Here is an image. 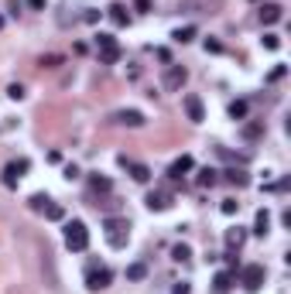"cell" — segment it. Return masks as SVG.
<instances>
[{"instance_id": "1", "label": "cell", "mask_w": 291, "mask_h": 294, "mask_svg": "<svg viewBox=\"0 0 291 294\" xmlns=\"http://www.w3.org/2000/svg\"><path fill=\"white\" fill-rule=\"evenodd\" d=\"M65 247L72 250V253H82V250L89 247V229H86V223H82V219L65 223Z\"/></svg>"}, {"instance_id": "2", "label": "cell", "mask_w": 291, "mask_h": 294, "mask_svg": "<svg viewBox=\"0 0 291 294\" xmlns=\"http://www.w3.org/2000/svg\"><path fill=\"white\" fill-rule=\"evenodd\" d=\"M103 229H106V239H110L113 250L127 247V239H130V223H127V219H117V215H113V219L103 223Z\"/></svg>"}, {"instance_id": "3", "label": "cell", "mask_w": 291, "mask_h": 294, "mask_svg": "<svg viewBox=\"0 0 291 294\" xmlns=\"http://www.w3.org/2000/svg\"><path fill=\"white\" fill-rule=\"evenodd\" d=\"M264 281H267V271L260 267V263H247L243 271H240V284H243V291L257 294L260 287H264Z\"/></svg>"}, {"instance_id": "4", "label": "cell", "mask_w": 291, "mask_h": 294, "mask_svg": "<svg viewBox=\"0 0 291 294\" xmlns=\"http://www.w3.org/2000/svg\"><path fill=\"white\" fill-rule=\"evenodd\" d=\"M96 48H100V65H117L120 62V45L113 34H96Z\"/></svg>"}, {"instance_id": "5", "label": "cell", "mask_w": 291, "mask_h": 294, "mask_svg": "<svg viewBox=\"0 0 291 294\" xmlns=\"http://www.w3.org/2000/svg\"><path fill=\"white\" fill-rule=\"evenodd\" d=\"M223 0H178V14H219Z\"/></svg>"}, {"instance_id": "6", "label": "cell", "mask_w": 291, "mask_h": 294, "mask_svg": "<svg viewBox=\"0 0 291 294\" xmlns=\"http://www.w3.org/2000/svg\"><path fill=\"white\" fill-rule=\"evenodd\" d=\"M28 168H31V161H28V158L11 161V164L4 168V178H0V181H4V188H17V181L28 175Z\"/></svg>"}, {"instance_id": "7", "label": "cell", "mask_w": 291, "mask_h": 294, "mask_svg": "<svg viewBox=\"0 0 291 294\" xmlns=\"http://www.w3.org/2000/svg\"><path fill=\"white\" fill-rule=\"evenodd\" d=\"M110 281H113L110 267H89L86 271V287L89 291H103V287H110Z\"/></svg>"}, {"instance_id": "8", "label": "cell", "mask_w": 291, "mask_h": 294, "mask_svg": "<svg viewBox=\"0 0 291 294\" xmlns=\"http://www.w3.org/2000/svg\"><path fill=\"white\" fill-rule=\"evenodd\" d=\"M182 106H185V116H189L192 124H202V120H206V106H202V100L195 92H185V96H182Z\"/></svg>"}, {"instance_id": "9", "label": "cell", "mask_w": 291, "mask_h": 294, "mask_svg": "<svg viewBox=\"0 0 291 294\" xmlns=\"http://www.w3.org/2000/svg\"><path fill=\"white\" fill-rule=\"evenodd\" d=\"M113 124H120V127H144L147 116L141 113V110H117V113H113Z\"/></svg>"}, {"instance_id": "10", "label": "cell", "mask_w": 291, "mask_h": 294, "mask_svg": "<svg viewBox=\"0 0 291 294\" xmlns=\"http://www.w3.org/2000/svg\"><path fill=\"white\" fill-rule=\"evenodd\" d=\"M185 82H189V72H185L182 65H171V68H168V76H165V89L175 92V89H182Z\"/></svg>"}, {"instance_id": "11", "label": "cell", "mask_w": 291, "mask_h": 294, "mask_svg": "<svg viewBox=\"0 0 291 294\" xmlns=\"http://www.w3.org/2000/svg\"><path fill=\"white\" fill-rule=\"evenodd\" d=\"M144 202H147V209H151V212H165V209H171V195H168V192H151Z\"/></svg>"}, {"instance_id": "12", "label": "cell", "mask_w": 291, "mask_h": 294, "mask_svg": "<svg viewBox=\"0 0 291 294\" xmlns=\"http://www.w3.org/2000/svg\"><path fill=\"white\" fill-rule=\"evenodd\" d=\"M120 164L130 171V175H134V181H141V185H147V181H151V171H147V164H137V161H127V158H120Z\"/></svg>"}, {"instance_id": "13", "label": "cell", "mask_w": 291, "mask_h": 294, "mask_svg": "<svg viewBox=\"0 0 291 294\" xmlns=\"http://www.w3.org/2000/svg\"><path fill=\"white\" fill-rule=\"evenodd\" d=\"M192 164H195V161H192V154H182L178 161H171V168H168V178H175V181H178L182 175H185V171H192Z\"/></svg>"}, {"instance_id": "14", "label": "cell", "mask_w": 291, "mask_h": 294, "mask_svg": "<svg viewBox=\"0 0 291 294\" xmlns=\"http://www.w3.org/2000/svg\"><path fill=\"white\" fill-rule=\"evenodd\" d=\"M281 14H284V7L271 0V4H264V7H260V21H264V24H278Z\"/></svg>"}, {"instance_id": "15", "label": "cell", "mask_w": 291, "mask_h": 294, "mask_svg": "<svg viewBox=\"0 0 291 294\" xmlns=\"http://www.w3.org/2000/svg\"><path fill=\"white\" fill-rule=\"evenodd\" d=\"M243 239H247V229H240V226L226 229V247H230V250H240V247H243Z\"/></svg>"}, {"instance_id": "16", "label": "cell", "mask_w": 291, "mask_h": 294, "mask_svg": "<svg viewBox=\"0 0 291 294\" xmlns=\"http://www.w3.org/2000/svg\"><path fill=\"white\" fill-rule=\"evenodd\" d=\"M230 287H233V274H230V271H223V274H216V277H213V291L216 294H226Z\"/></svg>"}, {"instance_id": "17", "label": "cell", "mask_w": 291, "mask_h": 294, "mask_svg": "<svg viewBox=\"0 0 291 294\" xmlns=\"http://www.w3.org/2000/svg\"><path fill=\"white\" fill-rule=\"evenodd\" d=\"M106 14H110V21L117 24V28H127V24H130V14L123 11L120 4H110V11H106Z\"/></svg>"}, {"instance_id": "18", "label": "cell", "mask_w": 291, "mask_h": 294, "mask_svg": "<svg viewBox=\"0 0 291 294\" xmlns=\"http://www.w3.org/2000/svg\"><path fill=\"white\" fill-rule=\"evenodd\" d=\"M267 229H271V212H267V209H260L257 219H254V233H257V236H267Z\"/></svg>"}, {"instance_id": "19", "label": "cell", "mask_w": 291, "mask_h": 294, "mask_svg": "<svg viewBox=\"0 0 291 294\" xmlns=\"http://www.w3.org/2000/svg\"><path fill=\"white\" fill-rule=\"evenodd\" d=\"M264 130H267L264 120H257V124H247L243 127V137H247V140H257V137H264Z\"/></svg>"}, {"instance_id": "20", "label": "cell", "mask_w": 291, "mask_h": 294, "mask_svg": "<svg viewBox=\"0 0 291 294\" xmlns=\"http://www.w3.org/2000/svg\"><path fill=\"white\" fill-rule=\"evenodd\" d=\"M216 175H219V171H213V168H202V171H199V185H202V188H213L216 181H219Z\"/></svg>"}, {"instance_id": "21", "label": "cell", "mask_w": 291, "mask_h": 294, "mask_svg": "<svg viewBox=\"0 0 291 294\" xmlns=\"http://www.w3.org/2000/svg\"><path fill=\"white\" fill-rule=\"evenodd\" d=\"M48 202H52V199H48V195H41V192H38V195H31V199H28V205H31L34 212H45V209H48Z\"/></svg>"}, {"instance_id": "22", "label": "cell", "mask_w": 291, "mask_h": 294, "mask_svg": "<svg viewBox=\"0 0 291 294\" xmlns=\"http://www.w3.org/2000/svg\"><path fill=\"white\" fill-rule=\"evenodd\" d=\"M195 34H199V31H195V28H192V24H189V28H178V31L171 34V38H175V41H182V45H189V41H192V38H195Z\"/></svg>"}, {"instance_id": "23", "label": "cell", "mask_w": 291, "mask_h": 294, "mask_svg": "<svg viewBox=\"0 0 291 294\" xmlns=\"http://www.w3.org/2000/svg\"><path fill=\"white\" fill-rule=\"evenodd\" d=\"M226 181H230V185H240V188H243V185H250V178H247V171H226Z\"/></svg>"}, {"instance_id": "24", "label": "cell", "mask_w": 291, "mask_h": 294, "mask_svg": "<svg viewBox=\"0 0 291 294\" xmlns=\"http://www.w3.org/2000/svg\"><path fill=\"white\" fill-rule=\"evenodd\" d=\"M230 116H233V120H247V103L233 100V103H230Z\"/></svg>"}, {"instance_id": "25", "label": "cell", "mask_w": 291, "mask_h": 294, "mask_svg": "<svg viewBox=\"0 0 291 294\" xmlns=\"http://www.w3.org/2000/svg\"><path fill=\"white\" fill-rule=\"evenodd\" d=\"M45 219L58 223V219H65V209H62V205H55V202H48V209H45Z\"/></svg>"}, {"instance_id": "26", "label": "cell", "mask_w": 291, "mask_h": 294, "mask_svg": "<svg viewBox=\"0 0 291 294\" xmlns=\"http://www.w3.org/2000/svg\"><path fill=\"white\" fill-rule=\"evenodd\" d=\"M89 185H93V192H110L113 185H110V178H100V175H93L89 178Z\"/></svg>"}, {"instance_id": "27", "label": "cell", "mask_w": 291, "mask_h": 294, "mask_svg": "<svg viewBox=\"0 0 291 294\" xmlns=\"http://www.w3.org/2000/svg\"><path fill=\"white\" fill-rule=\"evenodd\" d=\"M144 274H147L144 263H130V267H127V277H130V281H144Z\"/></svg>"}, {"instance_id": "28", "label": "cell", "mask_w": 291, "mask_h": 294, "mask_svg": "<svg viewBox=\"0 0 291 294\" xmlns=\"http://www.w3.org/2000/svg\"><path fill=\"white\" fill-rule=\"evenodd\" d=\"M171 257H175V260H178V263H185V260H189V257H192V250L185 247V243H178V247L171 250Z\"/></svg>"}, {"instance_id": "29", "label": "cell", "mask_w": 291, "mask_h": 294, "mask_svg": "<svg viewBox=\"0 0 291 294\" xmlns=\"http://www.w3.org/2000/svg\"><path fill=\"white\" fill-rule=\"evenodd\" d=\"M219 209H223V215H236V212H240V202H236V199H226Z\"/></svg>"}, {"instance_id": "30", "label": "cell", "mask_w": 291, "mask_h": 294, "mask_svg": "<svg viewBox=\"0 0 291 294\" xmlns=\"http://www.w3.org/2000/svg\"><path fill=\"white\" fill-rule=\"evenodd\" d=\"M62 65V55H41V68H58Z\"/></svg>"}, {"instance_id": "31", "label": "cell", "mask_w": 291, "mask_h": 294, "mask_svg": "<svg viewBox=\"0 0 291 294\" xmlns=\"http://www.w3.org/2000/svg\"><path fill=\"white\" fill-rule=\"evenodd\" d=\"M284 76H288V65H274L271 76H267V82H278V79H284Z\"/></svg>"}, {"instance_id": "32", "label": "cell", "mask_w": 291, "mask_h": 294, "mask_svg": "<svg viewBox=\"0 0 291 294\" xmlns=\"http://www.w3.org/2000/svg\"><path fill=\"white\" fill-rule=\"evenodd\" d=\"M264 48L278 52V48H281V38H278V34H264Z\"/></svg>"}, {"instance_id": "33", "label": "cell", "mask_w": 291, "mask_h": 294, "mask_svg": "<svg viewBox=\"0 0 291 294\" xmlns=\"http://www.w3.org/2000/svg\"><path fill=\"white\" fill-rule=\"evenodd\" d=\"M7 96H11V100H24V86H21V82L7 86Z\"/></svg>"}, {"instance_id": "34", "label": "cell", "mask_w": 291, "mask_h": 294, "mask_svg": "<svg viewBox=\"0 0 291 294\" xmlns=\"http://www.w3.org/2000/svg\"><path fill=\"white\" fill-rule=\"evenodd\" d=\"M134 7H137V11H154V0H134Z\"/></svg>"}, {"instance_id": "35", "label": "cell", "mask_w": 291, "mask_h": 294, "mask_svg": "<svg viewBox=\"0 0 291 294\" xmlns=\"http://www.w3.org/2000/svg\"><path fill=\"white\" fill-rule=\"evenodd\" d=\"M100 14H103V11H86V14H82V21H86V24H96V21H100Z\"/></svg>"}, {"instance_id": "36", "label": "cell", "mask_w": 291, "mask_h": 294, "mask_svg": "<svg viewBox=\"0 0 291 294\" xmlns=\"http://www.w3.org/2000/svg\"><path fill=\"white\" fill-rule=\"evenodd\" d=\"M206 52H223V45H219L216 38H206Z\"/></svg>"}, {"instance_id": "37", "label": "cell", "mask_w": 291, "mask_h": 294, "mask_svg": "<svg viewBox=\"0 0 291 294\" xmlns=\"http://www.w3.org/2000/svg\"><path fill=\"white\" fill-rule=\"evenodd\" d=\"M28 7L31 11H45V0H28Z\"/></svg>"}, {"instance_id": "38", "label": "cell", "mask_w": 291, "mask_h": 294, "mask_svg": "<svg viewBox=\"0 0 291 294\" xmlns=\"http://www.w3.org/2000/svg\"><path fill=\"white\" fill-rule=\"evenodd\" d=\"M65 178H69V181L79 178V168H76V164H69V168H65Z\"/></svg>"}, {"instance_id": "39", "label": "cell", "mask_w": 291, "mask_h": 294, "mask_svg": "<svg viewBox=\"0 0 291 294\" xmlns=\"http://www.w3.org/2000/svg\"><path fill=\"white\" fill-rule=\"evenodd\" d=\"M171 294H189V284H178V287H175Z\"/></svg>"}, {"instance_id": "40", "label": "cell", "mask_w": 291, "mask_h": 294, "mask_svg": "<svg viewBox=\"0 0 291 294\" xmlns=\"http://www.w3.org/2000/svg\"><path fill=\"white\" fill-rule=\"evenodd\" d=\"M0 28H4V14H0Z\"/></svg>"}]
</instances>
